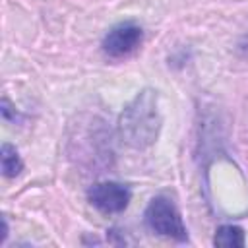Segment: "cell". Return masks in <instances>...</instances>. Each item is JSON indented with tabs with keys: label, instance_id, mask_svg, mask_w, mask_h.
Wrapping results in <instances>:
<instances>
[{
	"label": "cell",
	"instance_id": "cell-1",
	"mask_svg": "<svg viewBox=\"0 0 248 248\" xmlns=\"http://www.w3.org/2000/svg\"><path fill=\"white\" fill-rule=\"evenodd\" d=\"M161 122L157 91L143 89L124 107L118 118V132L126 145L134 149H145L155 143Z\"/></svg>",
	"mask_w": 248,
	"mask_h": 248
},
{
	"label": "cell",
	"instance_id": "cell-2",
	"mask_svg": "<svg viewBox=\"0 0 248 248\" xmlns=\"http://www.w3.org/2000/svg\"><path fill=\"white\" fill-rule=\"evenodd\" d=\"M145 223L153 232H157L161 236H167V238H172L178 242L188 238V231L182 223L180 211L169 198L159 196L149 202V205L145 209Z\"/></svg>",
	"mask_w": 248,
	"mask_h": 248
},
{
	"label": "cell",
	"instance_id": "cell-3",
	"mask_svg": "<svg viewBox=\"0 0 248 248\" xmlns=\"http://www.w3.org/2000/svg\"><path fill=\"white\" fill-rule=\"evenodd\" d=\"M130 190L120 182H97L89 188L87 200L103 213H120L130 203Z\"/></svg>",
	"mask_w": 248,
	"mask_h": 248
},
{
	"label": "cell",
	"instance_id": "cell-4",
	"mask_svg": "<svg viewBox=\"0 0 248 248\" xmlns=\"http://www.w3.org/2000/svg\"><path fill=\"white\" fill-rule=\"evenodd\" d=\"M143 39V31L136 23H120L112 27L103 39V52L110 58H124L132 54Z\"/></svg>",
	"mask_w": 248,
	"mask_h": 248
},
{
	"label": "cell",
	"instance_id": "cell-5",
	"mask_svg": "<svg viewBox=\"0 0 248 248\" xmlns=\"http://www.w3.org/2000/svg\"><path fill=\"white\" fill-rule=\"evenodd\" d=\"M213 244L227 246V248H240L244 246V231L236 225H223L215 231Z\"/></svg>",
	"mask_w": 248,
	"mask_h": 248
},
{
	"label": "cell",
	"instance_id": "cell-6",
	"mask_svg": "<svg viewBox=\"0 0 248 248\" xmlns=\"http://www.w3.org/2000/svg\"><path fill=\"white\" fill-rule=\"evenodd\" d=\"M0 161H2V172L8 178H14V176H17L23 170V161H21L17 149L14 145H10V143H4L2 145V149H0Z\"/></svg>",
	"mask_w": 248,
	"mask_h": 248
},
{
	"label": "cell",
	"instance_id": "cell-7",
	"mask_svg": "<svg viewBox=\"0 0 248 248\" xmlns=\"http://www.w3.org/2000/svg\"><path fill=\"white\" fill-rule=\"evenodd\" d=\"M2 116H4L6 120H14V122H16V118H17V112H16L14 107H10L8 99H2Z\"/></svg>",
	"mask_w": 248,
	"mask_h": 248
},
{
	"label": "cell",
	"instance_id": "cell-8",
	"mask_svg": "<svg viewBox=\"0 0 248 248\" xmlns=\"http://www.w3.org/2000/svg\"><path fill=\"white\" fill-rule=\"evenodd\" d=\"M6 236H8V223H6V219H2V236H0V242H4Z\"/></svg>",
	"mask_w": 248,
	"mask_h": 248
}]
</instances>
